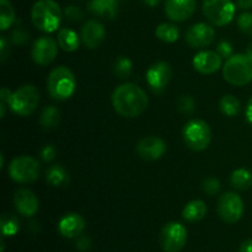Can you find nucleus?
Listing matches in <instances>:
<instances>
[{
  "instance_id": "nucleus-1",
  "label": "nucleus",
  "mask_w": 252,
  "mask_h": 252,
  "mask_svg": "<svg viewBox=\"0 0 252 252\" xmlns=\"http://www.w3.org/2000/svg\"><path fill=\"white\" fill-rule=\"evenodd\" d=\"M112 106L116 112L126 118H134L145 112L149 98L142 88L132 83L122 84L112 94Z\"/></svg>"
},
{
  "instance_id": "nucleus-2",
  "label": "nucleus",
  "mask_w": 252,
  "mask_h": 252,
  "mask_svg": "<svg viewBox=\"0 0 252 252\" xmlns=\"http://www.w3.org/2000/svg\"><path fill=\"white\" fill-rule=\"evenodd\" d=\"M31 19L34 27L42 32L57 31L62 22V10L54 0H38L31 10Z\"/></svg>"
},
{
  "instance_id": "nucleus-3",
  "label": "nucleus",
  "mask_w": 252,
  "mask_h": 252,
  "mask_svg": "<svg viewBox=\"0 0 252 252\" xmlns=\"http://www.w3.org/2000/svg\"><path fill=\"white\" fill-rule=\"evenodd\" d=\"M76 79L73 71L66 66L61 65L54 68L47 79V89L54 100L63 101L71 97L75 93Z\"/></svg>"
},
{
  "instance_id": "nucleus-4",
  "label": "nucleus",
  "mask_w": 252,
  "mask_h": 252,
  "mask_svg": "<svg viewBox=\"0 0 252 252\" xmlns=\"http://www.w3.org/2000/svg\"><path fill=\"white\" fill-rule=\"evenodd\" d=\"M223 76L230 85H246L252 81V59L248 54H233L223 64Z\"/></svg>"
},
{
  "instance_id": "nucleus-5",
  "label": "nucleus",
  "mask_w": 252,
  "mask_h": 252,
  "mask_svg": "<svg viewBox=\"0 0 252 252\" xmlns=\"http://www.w3.org/2000/svg\"><path fill=\"white\" fill-rule=\"evenodd\" d=\"M39 102V93L32 84H25L12 93L9 106L12 112L26 117L34 112Z\"/></svg>"
},
{
  "instance_id": "nucleus-6",
  "label": "nucleus",
  "mask_w": 252,
  "mask_h": 252,
  "mask_svg": "<svg viewBox=\"0 0 252 252\" xmlns=\"http://www.w3.org/2000/svg\"><path fill=\"white\" fill-rule=\"evenodd\" d=\"M184 140L193 152H202L211 144L212 132L208 123L203 120H192L185 125L182 130Z\"/></svg>"
},
{
  "instance_id": "nucleus-7",
  "label": "nucleus",
  "mask_w": 252,
  "mask_h": 252,
  "mask_svg": "<svg viewBox=\"0 0 252 252\" xmlns=\"http://www.w3.org/2000/svg\"><path fill=\"white\" fill-rule=\"evenodd\" d=\"M203 14L214 26H225L235 16V5L231 0H203Z\"/></svg>"
},
{
  "instance_id": "nucleus-8",
  "label": "nucleus",
  "mask_w": 252,
  "mask_h": 252,
  "mask_svg": "<svg viewBox=\"0 0 252 252\" xmlns=\"http://www.w3.org/2000/svg\"><path fill=\"white\" fill-rule=\"evenodd\" d=\"M9 175L17 184H30L38 179L39 162L34 158L21 155L10 162Z\"/></svg>"
},
{
  "instance_id": "nucleus-9",
  "label": "nucleus",
  "mask_w": 252,
  "mask_h": 252,
  "mask_svg": "<svg viewBox=\"0 0 252 252\" xmlns=\"http://www.w3.org/2000/svg\"><path fill=\"white\" fill-rule=\"evenodd\" d=\"M187 241V230L181 223L171 221L160 233V244L164 252H180Z\"/></svg>"
},
{
  "instance_id": "nucleus-10",
  "label": "nucleus",
  "mask_w": 252,
  "mask_h": 252,
  "mask_svg": "<svg viewBox=\"0 0 252 252\" xmlns=\"http://www.w3.org/2000/svg\"><path fill=\"white\" fill-rule=\"evenodd\" d=\"M218 214L223 221L234 224L241 219L244 214V202L239 194L234 192L221 194L218 201Z\"/></svg>"
},
{
  "instance_id": "nucleus-11",
  "label": "nucleus",
  "mask_w": 252,
  "mask_h": 252,
  "mask_svg": "<svg viewBox=\"0 0 252 252\" xmlns=\"http://www.w3.org/2000/svg\"><path fill=\"white\" fill-rule=\"evenodd\" d=\"M58 53V42L52 37L42 36L34 41L31 49V57L38 65H48L56 59Z\"/></svg>"
},
{
  "instance_id": "nucleus-12",
  "label": "nucleus",
  "mask_w": 252,
  "mask_h": 252,
  "mask_svg": "<svg viewBox=\"0 0 252 252\" xmlns=\"http://www.w3.org/2000/svg\"><path fill=\"white\" fill-rule=\"evenodd\" d=\"M214 37H216V31L213 27L204 22H199L189 27V31L186 32L185 39L191 48L202 49L212 44Z\"/></svg>"
},
{
  "instance_id": "nucleus-13",
  "label": "nucleus",
  "mask_w": 252,
  "mask_h": 252,
  "mask_svg": "<svg viewBox=\"0 0 252 252\" xmlns=\"http://www.w3.org/2000/svg\"><path fill=\"white\" fill-rule=\"evenodd\" d=\"M171 66L166 62H157L147 71V81L153 91L160 93L171 79Z\"/></svg>"
},
{
  "instance_id": "nucleus-14",
  "label": "nucleus",
  "mask_w": 252,
  "mask_h": 252,
  "mask_svg": "<svg viewBox=\"0 0 252 252\" xmlns=\"http://www.w3.org/2000/svg\"><path fill=\"white\" fill-rule=\"evenodd\" d=\"M196 10V0H166L165 14L170 20L184 22L193 15Z\"/></svg>"
},
{
  "instance_id": "nucleus-15",
  "label": "nucleus",
  "mask_w": 252,
  "mask_h": 252,
  "mask_svg": "<svg viewBox=\"0 0 252 252\" xmlns=\"http://www.w3.org/2000/svg\"><path fill=\"white\" fill-rule=\"evenodd\" d=\"M223 57L214 51H202L194 56L193 63L194 69L198 73L204 74V75H211L218 71L220 66L223 65Z\"/></svg>"
},
{
  "instance_id": "nucleus-16",
  "label": "nucleus",
  "mask_w": 252,
  "mask_h": 252,
  "mask_svg": "<svg viewBox=\"0 0 252 252\" xmlns=\"http://www.w3.org/2000/svg\"><path fill=\"white\" fill-rule=\"evenodd\" d=\"M165 152H166V145L164 140L154 135L143 138L137 144L138 155L147 161H155L160 159Z\"/></svg>"
},
{
  "instance_id": "nucleus-17",
  "label": "nucleus",
  "mask_w": 252,
  "mask_h": 252,
  "mask_svg": "<svg viewBox=\"0 0 252 252\" xmlns=\"http://www.w3.org/2000/svg\"><path fill=\"white\" fill-rule=\"evenodd\" d=\"M81 41L84 46L89 49H95L101 46L106 36L105 27L101 22L96 20H90L85 22L81 27Z\"/></svg>"
},
{
  "instance_id": "nucleus-18",
  "label": "nucleus",
  "mask_w": 252,
  "mask_h": 252,
  "mask_svg": "<svg viewBox=\"0 0 252 252\" xmlns=\"http://www.w3.org/2000/svg\"><path fill=\"white\" fill-rule=\"evenodd\" d=\"M14 204L16 211L25 217L34 216L39 208V201L37 196L27 189H20L15 192Z\"/></svg>"
},
{
  "instance_id": "nucleus-19",
  "label": "nucleus",
  "mask_w": 252,
  "mask_h": 252,
  "mask_svg": "<svg viewBox=\"0 0 252 252\" xmlns=\"http://www.w3.org/2000/svg\"><path fill=\"white\" fill-rule=\"evenodd\" d=\"M85 228V220L78 213H68L59 220L58 230L64 238L73 239L80 235Z\"/></svg>"
},
{
  "instance_id": "nucleus-20",
  "label": "nucleus",
  "mask_w": 252,
  "mask_h": 252,
  "mask_svg": "<svg viewBox=\"0 0 252 252\" xmlns=\"http://www.w3.org/2000/svg\"><path fill=\"white\" fill-rule=\"evenodd\" d=\"M117 0H91L89 9L93 14L103 19H115L117 15Z\"/></svg>"
},
{
  "instance_id": "nucleus-21",
  "label": "nucleus",
  "mask_w": 252,
  "mask_h": 252,
  "mask_svg": "<svg viewBox=\"0 0 252 252\" xmlns=\"http://www.w3.org/2000/svg\"><path fill=\"white\" fill-rule=\"evenodd\" d=\"M207 214V206L202 199H194L189 202L182 211V217L189 223H197L202 220Z\"/></svg>"
},
{
  "instance_id": "nucleus-22",
  "label": "nucleus",
  "mask_w": 252,
  "mask_h": 252,
  "mask_svg": "<svg viewBox=\"0 0 252 252\" xmlns=\"http://www.w3.org/2000/svg\"><path fill=\"white\" fill-rule=\"evenodd\" d=\"M57 42L58 46L65 52H75L80 44L78 33L70 29H62L57 36Z\"/></svg>"
},
{
  "instance_id": "nucleus-23",
  "label": "nucleus",
  "mask_w": 252,
  "mask_h": 252,
  "mask_svg": "<svg viewBox=\"0 0 252 252\" xmlns=\"http://www.w3.org/2000/svg\"><path fill=\"white\" fill-rule=\"evenodd\" d=\"M47 182L53 187L66 186L69 184V175L62 165H52L46 174Z\"/></svg>"
},
{
  "instance_id": "nucleus-24",
  "label": "nucleus",
  "mask_w": 252,
  "mask_h": 252,
  "mask_svg": "<svg viewBox=\"0 0 252 252\" xmlns=\"http://www.w3.org/2000/svg\"><path fill=\"white\" fill-rule=\"evenodd\" d=\"M61 122V112L54 106H46L39 116V123L44 129H53Z\"/></svg>"
},
{
  "instance_id": "nucleus-25",
  "label": "nucleus",
  "mask_w": 252,
  "mask_h": 252,
  "mask_svg": "<svg viewBox=\"0 0 252 252\" xmlns=\"http://www.w3.org/2000/svg\"><path fill=\"white\" fill-rule=\"evenodd\" d=\"M230 182L234 189H250L252 186V172L248 169H238L231 174Z\"/></svg>"
},
{
  "instance_id": "nucleus-26",
  "label": "nucleus",
  "mask_w": 252,
  "mask_h": 252,
  "mask_svg": "<svg viewBox=\"0 0 252 252\" xmlns=\"http://www.w3.org/2000/svg\"><path fill=\"white\" fill-rule=\"evenodd\" d=\"M155 34H157V37L160 41L166 42V43H174V42H176L179 39L180 31L175 25L164 22V24L159 25L157 27Z\"/></svg>"
},
{
  "instance_id": "nucleus-27",
  "label": "nucleus",
  "mask_w": 252,
  "mask_h": 252,
  "mask_svg": "<svg viewBox=\"0 0 252 252\" xmlns=\"http://www.w3.org/2000/svg\"><path fill=\"white\" fill-rule=\"evenodd\" d=\"M0 30L5 31L9 29L15 21V11L9 0H0Z\"/></svg>"
},
{
  "instance_id": "nucleus-28",
  "label": "nucleus",
  "mask_w": 252,
  "mask_h": 252,
  "mask_svg": "<svg viewBox=\"0 0 252 252\" xmlns=\"http://www.w3.org/2000/svg\"><path fill=\"white\" fill-rule=\"evenodd\" d=\"M220 110L228 117H234L240 111V101L233 95H225L220 100Z\"/></svg>"
},
{
  "instance_id": "nucleus-29",
  "label": "nucleus",
  "mask_w": 252,
  "mask_h": 252,
  "mask_svg": "<svg viewBox=\"0 0 252 252\" xmlns=\"http://www.w3.org/2000/svg\"><path fill=\"white\" fill-rule=\"evenodd\" d=\"M0 226H1V233L4 236H12L19 231L20 223L16 217L11 214H2L0 219Z\"/></svg>"
},
{
  "instance_id": "nucleus-30",
  "label": "nucleus",
  "mask_w": 252,
  "mask_h": 252,
  "mask_svg": "<svg viewBox=\"0 0 252 252\" xmlns=\"http://www.w3.org/2000/svg\"><path fill=\"white\" fill-rule=\"evenodd\" d=\"M133 69L132 61L125 56H121L116 59L115 64H113V71L116 75L120 79H126L130 75Z\"/></svg>"
},
{
  "instance_id": "nucleus-31",
  "label": "nucleus",
  "mask_w": 252,
  "mask_h": 252,
  "mask_svg": "<svg viewBox=\"0 0 252 252\" xmlns=\"http://www.w3.org/2000/svg\"><path fill=\"white\" fill-rule=\"evenodd\" d=\"M238 26L248 36L252 37V14L244 12L238 17Z\"/></svg>"
},
{
  "instance_id": "nucleus-32",
  "label": "nucleus",
  "mask_w": 252,
  "mask_h": 252,
  "mask_svg": "<svg viewBox=\"0 0 252 252\" xmlns=\"http://www.w3.org/2000/svg\"><path fill=\"white\" fill-rule=\"evenodd\" d=\"M202 189L207 194L214 196V194L220 191V181L214 179V177H208V179L202 182Z\"/></svg>"
},
{
  "instance_id": "nucleus-33",
  "label": "nucleus",
  "mask_w": 252,
  "mask_h": 252,
  "mask_svg": "<svg viewBox=\"0 0 252 252\" xmlns=\"http://www.w3.org/2000/svg\"><path fill=\"white\" fill-rule=\"evenodd\" d=\"M179 110L184 113H191L194 110V102L189 96H182L179 100Z\"/></svg>"
},
{
  "instance_id": "nucleus-34",
  "label": "nucleus",
  "mask_w": 252,
  "mask_h": 252,
  "mask_svg": "<svg viewBox=\"0 0 252 252\" xmlns=\"http://www.w3.org/2000/svg\"><path fill=\"white\" fill-rule=\"evenodd\" d=\"M64 15H65L66 19L70 20V21H79V20L83 19L84 16L83 11L76 6L65 7V10H64Z\"/></svg>"
},
{
  "instance_id": "nucleus-35",
  "label": "nucleus",
  "mask_w": 252,
  "mask_h": 252,
  "mask_svg": "<svg viewBox=\"0 0 252 252\" xmlns=\"http://www.w3.org/2000/svg\"><path fill=\"white\" fill-rule=\"evenodd\" d=\"M27 38H29V33L22 27H16L12 32V41H14L15 44L26 43Z\"/></svg>"
},
{
  "instance_id": "nucleus-36",
  "label": "nucleus",
  "mask_w": 252,
  "mask_h": 252,
  "mask_svg": "<svg viewBox=\"0 0 252 252\" xmlns=\"http://www.w3.org/2000/svg\"><path fill=\"white\" fill-rule=\"evenodd\" d=\"M217 49H218V53L220 54L223 58L228 59L229 57L233 56V46H231L230 42H228V41L219 42L218 48Z\"/></svg>"
},
{
  "instance_id": "nucleus-37",
  "label": "nucleus",
  "mask_w": 252,
  "mask_h": 252,
  "mask_svg": "<svg viewBox=\"0 0 252 252\" xmlns=\"http://www.w3.org/2000/svg\"><path fill=\"white\" fill-rule=\"evenodd\" d=\"M56 154H57L56 148H54L53 145H46V147L42 148L41 150V158L42 160L46 162L52 161V160L56 158Z\"/></svg>"
},
{
  "instance_id": "nucleus-38",
  "label": "nucleus",
  "mask_w": 252,
  "mask_h": 252,
  "mask_svg": "<svg viewBox=\"0 0 252 252\" xmlns=\"http://www.w3.org/2000/svg\"><path fill=\"white\" fill-rule=\"evenodd\" d=\"M0 56H1V62L6 61L7 56H9V48H7V41L5 36H1L0 38Z\"/></svg>"
},
{
  "instance_id": "nucleus-39",
  "label": "nucleus",
  "mask_w": 252,
  "mask_h": 252,
  "mask_svg": "<svg viewBox=\"0 0 252 252\" xmlns=\"http://www.w3.org/2000/svg\"><path fill=\"white\" fill-rule=\"evenodd\" d=\"M12 93L7 88H2L1 91H0V100H1L2 103L5 105H9L10 98H11Z\"/></svg>"
},
{
  "instance_id": "nucleus-40",
  "label": "nucleus",
  "mask_w": 252,
  "mask_h": 252,
  "mask_svg": "<svg viewBox=\"0 0 252 252\" xmlns=\"http://www.w3.org/2000/svg\"><path fill=\"white\" fill-rule=\"evenodd\" d=\"M239 252H252V239L244 241V243L241 244Z\"/></svg>"
},
{
  "instance_id": "nucleus-41",
  "label": "nucleus",
  "mask_w": 252,
  "mask_h": 252,
  "mask_svg": "<svg viewBox=\"0 0 252 252\" xmlns=\"http://www.w3.org/2000/svg\"><path fill=\"white\" fill-rule=\"evenodd\" d=\"M238 6L243 10H249L252 7V0H238Z\"/></svg>"
},
{
  "instance_id": "nucleus-42",
  "label": "nucleus",
  "mask_w": 252,
  "mask_h": 252,
  "mask_svg": "<svg viewBox=\"0 0 252 252\" xmlns=\"http://www.w3.org/2000/svg\"><path fill=\"white\" fill-rule=\"evenodd\" d=\"M89 246H90V241L88 240V238H83L78 241V248L80 250H86L89 249Z\"/></svg>"
},
{
  "instance_id": "nucleus-43",
  "label": "nucleus",
  "mask_w": 252,
  "mask_h": 252,
  "mask_svg": "<svg viewBox=\"0 0 252 252\" xmlns=\"http://www.w3.org/2000/svg\"><path fill=\"white\" fill-rule=\"evenodd\" d=\"M246 118H248L249 123L252 125V97L249 101L248 107H246Z\"/></svg>"
},
{
  "instance_id": "nucleus-44",
  "label": "nucleus",
  "mask_w": 252,
  "mask_h": 252,
  "mask_svg": "<svg viewBox=\"0 0 252 252\" xmlns=\"http://www.w3.org/2000/svg\"><path fill=\"white\" fill-rule=\"evenodd\" d=\"M143 1L147 5H149V6H155V5L159 4L160 0H143Z\"/></svg>"
},
{
  "instance_id": "nucleus-45",
  "label": "nucleus",
  "mask_w": 252,
  "mask_h": 252,
  "mask_svg": "<svg viewBox=\"0 0 252 252\" xmlns=\"http://www.w3.org/2000/svg\"><path fill=\"white\" fill-rule=\"evenodd\" d=\"M246 54H248L249 58H251V59H252V43L249 44L248 49H246Z\"/></svg>"
}]
</instances>
